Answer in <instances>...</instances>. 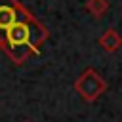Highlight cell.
<instances>
[{
  "mask_svg": "<svg viewBox=\"0 0 122 122\" xmlns=\"http://www.w3.org/2000/svg\"><path fill=\"white\" fill-rule=\"evenodd\" d=\"M48 38H50L48 29L30 11H27L0 36V50L4 51L10 46H29L36 51V55H40V46Z\"/></svg>",
  "mask_w": 122,
  "mask_h": 122,
  "instance_id": "1",
  "label": "cell"
},
{
  "mask_svg": "<svg viewBox=\"0 0 122 122\" xmlns=\"http://www.w3.org/2000/svg\"><path fill=\"white\" fill-rule=\"evenodd\" d=\"M109 84L107 80L92 67H88L76 80H74V92L88 103H93L99 95H103L107 92Z\"/></svg>",
  "mask_w": 122,
  "mask_h": 122,
  "instance_id": "2",
  "label": "cell"
},
{
  "mask_svg": "<svg viewBox=\"0 0 122 122\" xmlns=\"http://www.w3.org/2000/svg\"><path fill=\"white\" fill-rule=\"evenodd\" d=\"M29 10L19 0H0V36L15 23L19 21Z\"/></svg>",
  "mask_w": 122,
  "mask_h": 122,
  "instance_id": "3",
  "label": "cell"
},
{
  "mask_svg": "<svg viewBox=\"0 0 122 122\" xmlns=\"http://www.w3.org/2000/svg\"><path fill=\"white\" fill-rule=\"evenodd\" d=\"M99 46H101L107 53H114L116 50L122 48V36L118 34V30L107 29V30L99 36Z\"/></svg>",
  "mask_w": 122,
  "mask_h": 122,
  "instance_id": "4",
  "label": "cell"
},
{
  "mask_svg": "<svg viewBox=\"0 0 122 122\" xmlns=\"http://www.w3.org/2000/svg\"><path fill=\"white\" fill-rule=\"evenodd\" d=\"M86 10L93 17H101L109 10V0H88L86 2Z\"/></svg>",
  "mask_w": 122,
  "mask_h": 122,
  "instance_id": "5",
  "label": "cell"
},
{
  "mask_svg": "<svg viewBox=\"0 0 122 122\" xmlns=\"http://www.w3.org/2000/svg\"><path fill=\"white\" fill-rule=\"evenodd\" d=\"M23 122H30V120H23Z\"/></svg>",
  "mask_w": 122,
  "mask_h": 122,
  "instance_id": "6",
  "label": "cell"
}]
</instances>
